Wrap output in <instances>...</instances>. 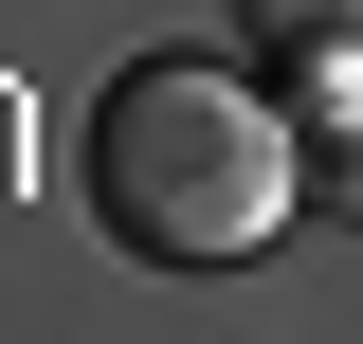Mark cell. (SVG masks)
Segmentation results:
<instances>
[{
  "label": "cell",
  "instance_id": "3957f363",
  "mask_svg": "<svg viewBox=\"0 0 363 344\" xmlns=\"http://www.w3.org/2000/svg\"><path fill=\"white\" fill-rule=\"evenodd\" d=\"M309 200L363 236V109H327V127H309Z\"/></svg>",
  "mask_w": 363,
  "mask_h": 344
},
{
  "label": "cell",
  "instance_id": "6da1fadb",
  "mask_svg": "<svg viewBox=\"0 0 363 344\" xmlns=\"http://www.w3.org/2000/svg\"><path fill=\"white\" fill-rule=\"evenodd\" d=\"M309 200V127L218 55H128L91 91V217L145 272H255Z\"/></svg>",
  "mask_w": 363,
  "mask_h": 344
},
{
  "label": "cell",
  "instance_id": "7a4b0ae2",
  "mask_svg": "<svg viewBox=\"0 0 363 344\" xmlns=\"http://www.w3.org/2000/svg\"><path fill=\"white\" fill-rule=\"evenodd\" d=\"M236 37L309 91V73H363V0H236Z\"/></svg>",
  "mask_w": 363,
  "mask_h": 344
}]
</instances>
